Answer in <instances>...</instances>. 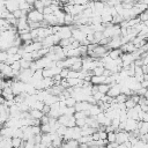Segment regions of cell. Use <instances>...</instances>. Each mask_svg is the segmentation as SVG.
Returning a JSON list of instances; mask_svg holds the SVG:
<instances>
[{
    "instance_id": "1",
    "label": "cell",
    "mask_w": 148,
    "mask_h": 148,
    "mask_svg": "<svg viewBox=\"0 0 148 148\" xmlns=\"http://www.w3.org/2000/svg\"><path fill=\"white\" fill-rule=\"evenodd\" d=\"M27 18L28 21H34V22H42L43 18H44V14L35 8L30 9L28 13H27Z\"/></svg>"
},
{
    "instance_id": "2",
    "label": "cell",
    "mask_w": 148,
    "mask_h": 148,
    "mask_svg": "<svg viewBox=\"0 0 148 148\" xmlns=\"http://www.w3.org/2000/svg\"><path fill=\"white\" fill-rule=\"evenodd\" d=\"M72 29H73V24L72 25H66V24L60 25L59 30H58V34H59L60 38H69V37H72Z\"/></svg>"
},
{
    "instance_id": "3",
    "label": "cell",
    "mask_w": 148,
    "mask_h": 148,
    "mask_svg": "<svg viewBox=\"0 0 148 148\" xmlns=\"http://www.w3.org/2000/svg\"><path fill=\"white\" fill-rule=\"evenodd\" d=\"M127 140H128V132H126L124 130H117L116 131V142L118 145L123 143Z\"/></svg>"
},
{
    "instance_id": "4",
    "label": "cell",
    "mask_w": 148,
    "mask_h": 148,
    "mask_svg": "<svg viewBox=\"0 0 148 148\" xmlns=\"http://www.w3.org/2000/svg\"><path fill=\"white\" fill-rule=\"evenodd\" d=\"M119 94H120V84L117 83V82L110 84V88H109L106 95L110 96V97H112V98H114V97H116L117 95H119Z\"/></svg>"
},
{
    "instance_id": "5",
    "label": "cell",
    "mask_w": 148,
    "mask_h": 148,
    "mask_svg": "<svg viewBox=\"0 0 148 148\" xmlns=\"http://www.w3.org/2000/svg\"><path fill=\"white\" fill-rule=\"evenodd\" d=\"M135 128H138V120L136 119H132V118H127L125 120V128H124V131L132 132Z\"/></svg>"
},
{
    "instance_id": "6",
    "label": "cell",
    "mask_w": 148,
    "mask_h": 148,
    "mask_svg": "<svg viewBox=\"0 0 148 148\" xmlns=\"http://www.w3.org/2000/svg\"><path fill=\"white\" fill-rule=\"evenodd\" d=\"M90 103H88L87 101H77L74 104V109L75 111H87L90 108Z\"/></svg>"
},
{
    "instance_id": "7",
    "label": "cell",
    "mask_w": 148,
    "mask_h": 148,
    "mask_svg": "<svg viewBox=\"0 0 148 148\" xmlns=\"http://www.w3.org/2000/svg\"><path fill=\"white\" fill-rule=\"evenodd\" d=\"M16 29H17V30L30 29L29 25H28V18H27V16H21L20 18H17V22H16Z\"/></svg>"
},
{
    "instance_id": "8",
    "label": "cell",
    "mask_w": 148,
    "mask_h": 148,
    "mask_svg": "<svg viewBox=\"0 0 148 148\" xmlns=\"http://www.w3.org/2000/svg\"><path fill=\"white\" fill-rule=\"evenodd\" d=\"M72 37L74 38V39H76V40H79L80 43L86 38V34L84 32H82L79 28H73L72 29Z\"/></svg>"
},
{
    "instance_id": "9",
    "label": "cell",
    "mask_w": 148,
    "mask_h": 148,
    "mask_svg": "<svg viewBox=\"0 0 148 148\" xmlns=\"http://www.w3.org/2000/svg\"><path fill=\"white\" fill-rule=\"evenodd\" d=\"M13 130H14V127L3 126L0 128V135L3 138H12L13 136Z\"/></svg>"
},
{
    "instance_id": "10",
    "label": "cell",
    "mask_w": 148,
    "mask_h": 148,
    "mask_svg": "<svg viewBox=\"0 0 148 148\" xmlns=\"http://www.w3.org/2000/svg\"><path fill=\"white\" fill-rule=\"evenodd\" d=\"M58 101H59V98H58L57 95L47 94L43 102H44V104H46V105H51V104H53V103H56V102H58Z\"/></svg>"
},
{
    "instance_id": "11",
    "label": "cell",
    "mask_w": 148,
    "mask_h": 148,
    "mask_svg": "<svg viewBox=\"0 0 148 148\" xmlns=\"http://www.w3.org/2000/svg\"><path fill=\"white\" fill-rule=\"evenodd\" d=\"M61 146H64V147H72V148H75V147H79V141H77L76 139L62 140Z\"/></svg>"
},
{
    "instance_id": "12",
    "label": "cell",
    "mask_w": 148,
    "mask_h": 148,
    "mask_svg": "<svg viewBox=\"0 0 148 148\" xmlns=\"http://www.w3.org/2000/svg\"><path fill=\"white\" fill-rule=\"evenodd\" d=\"M12 147V138H3L0 135V148H10Z\"/></svg>"
},
{
    "instance_id": "13",
    "label": "cell",
    "mask_w": 148,
    "mask_h": 148,
    "mask_svg": "<svg viewBox=\"0 0 148 148\" xmlns=\"http://www.w3.org/2000/svg\"><path fill=\"white\" fill-rule=\"evenodd\" d=\"M121 53H123V52H121L120 49H111V50H109L108 56H109L111 59H118V58H120Z\"/></svg>"
},
{
    "instance_id": "14",
    "label": "cell",
    "mask_w": 148,
    "mask_h": 148,
    "mask_svg": "<svg viewBox=\"0 0 148 148\" xmlns=\"http://www.w3.org/2000/svg\"><path fill=\"white\" fill-rule=\"evenodd\" d=\"M104 79H105L104 75H91L90 82H91V84H99V83L104 82Z\"/></svg>"
},
{
    "instance_id": "15",
    "label": "cell",
    "mask_w": 148,
    "mask_h": 148,
    "mask_svg": "<svg viewBox=\"0 0 148 148\" xmlns=\"http://www.w3.org/2000/svg\"><path fill=\"white\" fill-rule=\"evenodd\" d=\"M102 110L101 108L97 105V104H91L90 108L88 109V112H89V116H96L97 113H99Z\"/></svg>"
},
{
    "instance_id": "16",
    "label": "cell",
    "mask_w": 148,
    "mask_h": 148,
    "mask_svg": "<svg viewBox=\"0 0 148 148\" xmlns=\"http://www.w3.org/2000/svg\"><path fill=\"white\" fill-rule=\"evenodd\" d=\"M29 114L35 119H40V117L43 116V112L37 109H29Z\"/></svg>"
},
{
    "instance_id": "17",
    "label": "cell",
    "mask_w": 148,
    "mask_h": 148,
    "mask_svg": "<svg viewBox=\"0 0 148 148\" xmlns=\"http://www.w3.org/2000/svg\"><path fill=\"white\" fill-rule=\"evenodd\" d=\"M69 69H73V71H77V72H80L81 69H82V60H81V58L79 59V60H76L71 67H69Z\"/></svg>"
},
{
    "instance_id": "18",
    "label": "cell",
    "mask_w": 148,
    "mask_h": 148,
    "mask_svg": "<svg viewBox=\"0 0 148 148\" xmlns=\"http://www.w3.org/2000/svg\"><path fill=\"white\" fill-rule=\"evenodd\" d=\"M64 24H66V25H72L73 24V16H72V14L65 13V15H64Z\"/></svg>"
},
{
    "instance_id": "19",
    "label": "cell",
    "mask_w": 148,
    "mask_h": 148,
    "mask_svg": "<svg viewBox=\"0 0 148 148\" xmlns=\"http://www.w3.org/2000/svg\"><path fill=\"white\" fill-rule=\"evenodd\" d=\"M109 88H110V84H108V83H99V84H97V90L98 91H101V92H103V94H106L108 92V90H109Z\"/></svg>"
},
{
    "instance_id": "20",
    "label": "cell",
    "mask_w": 148,
    "mask_h": 148,
    "mask_svg": "<svg viewBox=\"0 0 148 148\" xmlns=\"http://www.w3.org/2000/svg\"><path fill=\"white\" fill-rule=\"evenodd\" d=\"M104 36H103V34H102V31H94L92 32V38H94V43H96V44H98L99 43V40L103 38Z\"/></svg>"
},
{
    "instance_id": "21",
    "label": "cell",
    "mask_w": 148,
    "mask_h": 148,
    "mask_svg": "<svg viewBox=\"0 0 148 148\" xmlns=\"http://www.w3.org/2000/svg\"><path fill=\"white\" fill-rule=\"evenodd\" d=\"M103 71H104V66H96L91 69V74L92 75H103Z\"/></svg>"
},
{
    "instance_id": "22",
    "label": "cell",
    "mask_w": 148,
    "mask_h": 148,
    "mask_svg": "<svg viewBox=\"0 0 148 148\" xmlns=\"http://www.w3.org/2000/svg\"><path fill=\"white\" fill-rule=\"evenodd\" d=\"M21 143H22V139L18 138V136H13L12 138V147H21Z\"/></svg>"
},
{
    "instance_id": "23",
    "label": "cell",
    "mask_w": 148,
    "mask_h": 148,
    "mask_svg": "<svg viewBox=\"0 0 148 148\" xmlns=\"http://www.w3.org/2000/svg\"><path fill=\"white\" fill-rule=\"evenodd\" d=\"M65 126H66V127H73V126H75V118H74V116H73V114L68 116V118H67V120H66Z\"/></svg>"
},
{
    "instance_id": "24",
    "label": "cell",
    "mask_w": 148,
    "mask_h": 148,
    "mask_svg": "<svg viewBox=\"0 0 148 148\" xmlns=\"http://www.w3.org/2000/svg\"><path fill=\"white\" fill-rule=\"evenodd\" d=\"M32 6H34V8H35V9H37V10H39V12H42V10H43V8H44V3H43V1H42V0H35Z\"/></svg>"
},
{
    "instance_id": "25",
    "label": "cell",
    "mask_w": 148,
    "mask_h": 148,
    "mask_svg": "<svg viewBox=\"0 0 148 148\" xmlns=\"http://www.w3.org/2000/svg\"><path fill=\"white\" fill-rule=\"evenodd\" d=\"M65 104H66V106H74V104H75V98L74 97H72V96H67L65 99Z\"/></svg>"
},
{
    "instance_id": "26",
    "label": "cell",
    "mask_w": 148,
    "mask_h": 148,
    "mask_svg": "<svg viewBox=\"0 0 148 148\" xmlns=\"http://www.w3.org/2000/svg\"><path fill=\"white\" fill-rule=\"evenodd\" d=\"M18 37L21 38V40H22V42H25V40H30V39H32V38H31V34H30V31H28V32H23V34H20V35H18Z\"/></svg>"
},
{
    "instance_id": "27",
    "label": "cell",
    "mask_w": 148,
    "mask_h": 148,
    "mask_svg": "<svg viewBox=\"0 0 148 148\" xmlns=\"http://www.w3.org/2000/svg\"><path fill=\"white\" fill-rule=\"evenodd\" d=\"M124 104H125V108H126V109H131V108H134V105H135L136 103H135V102H134V101L128 96V98L124 102Z\"/></svg>"
},
{
    "instance_id": "28",
    "label": "cell",
    "mask_w": 148,
    "mask_h": 148,
    "mask_svg": "<svg viewBox=\"0 0 148 148\" xmlns=\"http://www.w3.org/2000/svg\"><path fill=\"white\" fill-rule=\"evenodd\" d=\"M106 140H108V142H113V141H116V132H114V131L108 132V133H106Z\"/></svg>"
},
{
    "instance_id": "29",
    "label": "cell",
    "mask_w": 148,
    "mask_h": 148,
    "mask_svg": "<svg viewBox=\"0 0 148 148\" xmlns=\"http://www.w3.org/2000/svg\"><path fill=\"white\" fill-rule=\"evenodd\" d=\"M18 61H20L21 68H29V66H30V64H31V61H29V60H27V59H23V58H21Z\"/></svg>"
},
{
    "instance_id": "30",
    "label": "cell",
    "mask_w": 148,
    "mask_h": 148,
    "mask_svg": "<svg viewBox=\"0 0 148 148\" xmlns=\"http://www.w3.org/2000/svg\"><path fill=\"white\" fill-rule=\"evenodd\" d=\"M40 133H50L51 132V127L49 124H40Z\"/></svg>"
},
{
    "instance_id": "31",
    "label": "cell",
    "mask_w": 148,
    "mask_h": 148,
    "mask_svg": "<svg viewBox=\"0 0 148 148\" xmlns=\"http://www.w3.org/2000/svg\"><path fill=\"white\" fill-rule=\"evenodd\" d=\"M138 16H139V18H140L141 22H146V21L148 20V13H147V9H145L143 12H141Z\"/></svg>"
},
{
    "instance_id": "32",
    "label": "cell",
    "mask_w": 148,
    "mask_h": 148,
    "mask_svg": "<svg viewBox=\"0 0 148 148\" xmlns=\"http://www.w3.org/2000/svg\"><path fill=\"white\" fill-rule=\"evenodd\" d=\"M91 95H92V97H94V98L96 99V102H97V101H102V98L104 97V95H105V94H103V92H101V91H98V90H97V91L92 92Z\"/></svg>"
},
{
    "instance_id": "33",
    "label": "cell",
    "mask_w": 148,
    "mask_h": 148,
    "mask_svg": "<svg viewBox=\"0 0 148 148\" xmlns=\"http://www.w3.org/2000/svg\"><path fill=\"white\" fill-rule=\"evenodd\" d=\"M17 50H18V46L12 45V46H9V47L6 50V52H7L8 54H15V53H17Z\"/></svg>"
},
{
    "instance_id": "34",
    "label": "cell",
    "mask_w": 148,
    "mask_h": 148,
    "mask_svg": "<svg viewBox=\"0 0 148 148\" xmlns=\"http://www.w3.org/2000/svg\"><path fill=\"white\" fill-rule=\"evenodd\" d=\"M8 57V53L5 50H0V62H5Z\"/></svg>"
},
{
    "instance_id": "35",
    "label": "cell",
    "mask_w": 148,
    "mask_h": 148,
    "mask_svg": "<svg viewBox=\"0 0 148 148\" xmlns=\"http://www.w3.org/2000/svg\"><path fill=\"white\" fill-rule=\"evenodd\" d=\"M10 67H12V69H15V71H20V69H21V66H20V61H18V60H15V61H13V62L10 64Z\"/></svg>"
},
{
    "instance_id": "36",
    "label": "cell",
    "mask_w": 148,
    "mask_h": 148,
    "mask_svg": "<svg viewBox=\"0 0 148 148\" xmlns=\"http://www.w3.org/2000/svg\"><path fill=\"white\" fill-rule=\"evenodd\" d=\"M75 125L79 126V127H82L86 125V120L84 118H79V119H75Z\"/></svg>"
},
{
    "instance_id": "37",
    "label": "cell",
    "mask_w": 148,
    "mask_h": 148,
    "mask_svg": "<svg viewBox=\"0 0 148 148\" xmlns=\"http://www.w3.org/2000/svg\"><path fill=\"white\" fill-rule=\"evenodd\" d=\"M40 111L43 112V114H47V113H49V111H50V105H46V104H44Z\"/></svg>"
},
{
    "instance_id": "38",
    "label": "cell",
    "mask_w": 148,
    "mask_h": 148,
    "mask_svg": "<svg viewBox=\"0 0 148 148\" xmlns=\"http://www.w3.org/2000/svg\"><path fill=\"white\" fill-rule=\"evenodd\" d=\"M140 86L141 87H143V88H147V86H148V80H142V81H140Z\"/></svg>"
},
{
    "instance_id": "39",
    "label": "cell",
    "mask_w": 148,
    "mask_h": 148,
    "mask_svg": "<svg viewBox=\"0 0 148 148\" xmlns=\"http://www.w3.org/2000/svg\"><path fill=\"white\" fill-rule=\"evenodd\" d=\"M140 108H141V110H142V111H146V112L148 111V104H141V105H140Z\"/></svg>"
},
{
    "instance_id": "40",
    "label": "cell",
    "mask_w": 148,
    "mask_h": 148,
    "mask_svg": "<svg viewBox=\"0 0 148 148\" xmlns=\"http://www.w3.org/2000/svg\"><path fill=\"white\" fill-rule=\"evenodd\" d=\"M3 101H5V98H3V97L1 96V94H0V104H1V103H3Z\"/></svg>"
},
{
    "instance_id": "41",
    "label": "cell",
    "mask_w": 148,
    "mask_h": 148,
    "mask_svg": "<svg viewBox=\"0 0 148 148\" xmlns=\"http://www.w3.org/2000/svg\"><path fill=\"white\" fill-rule=\"evenodd\" d=\"M124 1H126V2H134L135 0H124ZM124 1H123V2H124Z\"/></svg>"
},
{
    "instance_id": "42",
    "label": "cell",
    "mask_w": 148,
    "mask_h": 148,
    "mask_svg": "<svg viewBox=\"0 0 148 148\" xmlns=\"http://www.w3.org/2000/svg\"><path fill=\"white\" fill-rule=\"evenodd\" d=\"M135 1H138V0H135Z\"/></svg>"
}]
</instances>
